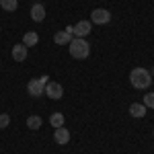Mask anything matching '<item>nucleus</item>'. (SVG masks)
<instances>
[{
	"label": "nucleus",
	"mask_w": 154,
	"mask_h": 154,
	"mask_svg": "<svg viewBox=\"0 0 154 154\" xmlns=\"http://www.w3.org/2000/svg\"><path fill=\"white\" fill-rule=\"evenodd\" d=\"M130 82H131L134 88L144 91V88H148L152 84V74L146 70V68H134L130 72Z\"/></svg>",
	"instance_id": "f257e3e1"
},
{
	"label": "nucleus",
	"mask_w": 154,
	"mask_h": 154,
	"mask_svg": "<svg viewBox=\"0 0 154 154\" xmlns=\"http://www.w3.org/2000/svg\"><path fill=\"white\" fill-rule=\"evenodd\" d=\"M68 49H70V56L74 60H86L91 54V45L82 37H72V41L68 43Z\"/></svg>",
	"instance_id": "f03ea898"
},
{
	"label": "nucleus",
	"mask_w": 154,
	"mask_h": 154,
	"mask_svg": "<svg viewBox=\"0 0 154 154\" xmlns=\"http://www.w3.org/2000/svg\"><path fill=\"white\" fill-rule=\"evenodd\" d=\"M91 23H95V25L111 23V12L107 11V8H95V11L91 12Z\"/></svg>",
	"instance_id": "7ed1b4c3"
},
{
	"label": "nucleus",
	"mask_w": 154,
	"mask_h": 154,
	"mask_svg": "<svg viewBox=\"0 0 154 154\" xmlns=\"http://www.w3.org/2000/svg\"><path fill=\"white\" fill-rule=\"evenodd\" d=\"M27 91H29V95H31V97H43V95H45V82H43L41 78L29 80Z\"/></svg>",
	"instance_id": "20e7f679"
},
{
	"label": "nucleus",
	"mask_w": 154,
	"mask_h": 154,
	"mask_svg": "<svg viewBox=\"0 0 154 154\" xmlns=\"http://www.w3.org/2000/svg\"><path fill=\"white\" fill-rule=\"evenodd\" d=\"M93 29H91V21H80V23L72 25V37H86L91 33Z\"/></svg>",
	"instance_id": "39448f33"
},
{
	"label": "nucleus",
	"mask_w": 154,
	"mask_h": 154,
	"mask_svg": "<svg viewBox=\"0 0 154 154\" xmlns=\"http://www.w3.org/2000/svg\"><path fill=\"white\" fill-rule=\"evenodd\" d=\"M62 95H64V88H62L60 82H48L45 84V97L58 101V99H62Z\"/></svg>",
	"instance_id": "423d86ee"
},
{
	"label": "nucleus",
	"mask_w": 154,
	"mask_h": 154,
	"mask_svg": "<svg viewBox=\"0 0 154 154\" xmlns=\"http://www.w3.org/2000/svg\"><path fill=\"white\" fill-rule=\"evenodd\" d=\"M54 140H56V144H60V146H64V144L70 142V131H68V128H56V131H54Z\"/></svg>",
	"instance_id": "0eeeda50"
},
{
	"label": "nucleus",
	"mask_w": 154,
	"mask_h": 154,
	"mask_svg": "<svg viewBox=\"0 0 154 154\" xmlns=\"http://www.w3.org/2000/svg\"><path fill=\"white\" fill-rule=\"evenodd\" d=\"M29 12H31V19H33L35 23H41V21L45 19V6H43L41 2H35Z\"/></svg>",
	"instance_id": "6e6552de"
},
{
	"label": "nucleus",
	"mask_w": 154,
	"mask_h": 154,
	"mask_svg": "<svg viewBox=\"0 0 154 154\" xmlns=\"http://www.w3.org/2000/svg\"><path fill=\"white\" fill-rule=\"evenodd\" d=\"M27 45L25 43H19V45H14L12 48V58H14V62H25L27 60Z\"/></svg>",
	"instance_id": "1a4fd4ad"
},
{
	"label": "nucleus",
	"mask_w": 154,
	"mask_h": 154,
	"mask_svg": "<svg viewBox=\"0 0 154 154\" xmlns=\"http://www.w3.org/2000/svg\"><path fill=\"white\" fill-rule=\"evenodd\" d=\"M146 109H148V107L144 105V103H131V105H130V115L140 119V117L146 115Z\"/></svg>",
	"instance_id": "9d476101"
},
{
	"label": "nucleus",
	"mask_w": 154,
	"mask_h": 154,
	"mask_svg": "<svg viewBox=\"0 0 154 154\" xmlns=\"http://www.w3.org/2000/svg\"><path fill=\"white\" fill-rule=\"evenodd\" d=\"M54 41H56L58 45H68L72 41V33H68V31H58V33L54 35Z\"/></svg>",
	"instance_id": "9b49d317"
},
{
	"label": "nucleus",
	"mask_w": 154,
	"mask_h": 154,
	"mask_svg": "<svg viewBox=\"0 0 154 154\" xmlns=\"http://www.w3.org/2000/svg\"><path fill=\"white\" fill-rule=\"evenodd\" d=\"M37 41H39V35H37L35 31H29V33H25V35H23V43L27 45V48L37 45Z\"/></svg>",
	"instance_id": "f8f14e48"
},
{
	"label": "nucleus",
	"mask_w": 154,
	"mask_h": 154,
	"mask_svg": "<svg viewBox=\"0 0 154 154\" xmlns=\"http://www.w3.org/2000/svg\"><path fill=\"white\" fill-rule=\"evenodd\" d=\"M49 123H51V128H62L66 123V117L62 113H51L49 115Z\"/></svg>",
	"instance_id": "ddd939ff"
},
{
	"label": "nucleus",
	"mask_w": 154,
	"mask_h": 154,
	"mask_svg": "<svg viewBox=\"0 0 154 154\" xmlns=\"http://www.w3.org/2000/svg\"><path fill=\"white\" fill-rule=\"evenodd\" d=\"M0 6L6 12H12V11L19 8V0H0Z\"/></svg>",
	"instance_id": "4468645a"
},
{
	"label": "nucleus",
	"mask_w": 154,
	"mask_h": 154,
	"mask_svg": "<svg viewBox=\"0 0 154 154\" xmlns=\"http://www.w3.org/2000/svg\"><path fill=\"white\" fill-rule=\"evenodd\" d=\"M41 123H43V121H41L39 115H31V117L27 119V128H31V130H39Z\"/></svg>",
	"instance_id": "2eb2a0df"
},
{
	"label": "nucleus",
	"mask_w": 154,
	"mask_h": 154,
	"mask_svg": "<svg viewBox=\"0 0 154 154\" xmlns=\"http://www.w3.org/2000/svg\"><path fill=\"white\" fill-rule=\"evenodd\" d=\"M8 123H11V115L8 113H0V130L8 128Z\"/></svg>",
	"instance_id": "dca6fc26"
},
{
	"label": "nucleus",
	"mask_w": 154,
	"mask_h": 154,
	"mask_svg": "<svg viewBox=\"0 0 154 154\" xmlns=\"http://www.w3.org/2000/svg\"><path fill=\"white\" fill-rule=\"evenodd\" d=\"M144 105L154 109V93H148V95H144Z\"/></svg>",
	"instance_id": "f3484780"
},
{
	"label": "nucleus",
	"mask_w": 154,
	"mask_h": 154,
	"mask_svg": "<svg viewBox=\"0 0 154 154\" xmlns=\"http://www.w3.org/2000/svg\"><path fill=\"white\" fill-rule=\"evenodd\" d=\"M152 82H154V70H152Z\"/></svg>",
	"instance_id": "a211bd4d"
}]
</instances>
